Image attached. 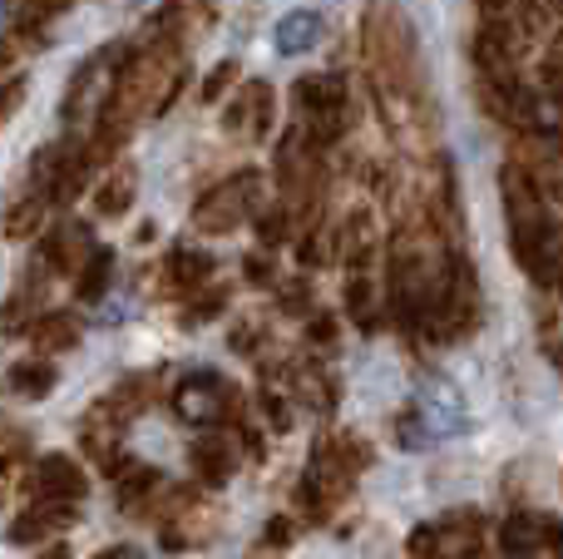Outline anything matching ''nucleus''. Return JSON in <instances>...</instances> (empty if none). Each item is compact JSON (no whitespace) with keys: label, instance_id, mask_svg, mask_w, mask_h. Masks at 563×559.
Listing matches in <instances>:
<instances>
[{"label":"nucleus","instance_id":"nucleus-3","mask_svg":"<svg viewBox=\"0 0 563 559\" xmlns=\"http://www.w3.org/2000/svg\"><path fill=\"white\" fill-rule=\"evenodd\" d=\"M119 55H124L119 45L95 50V55H89L85 65L75 69V79H69V95H65V105H59L69 134H89L95 124H104L109 105H114L119 75H124V59H119Z\"/></svg>","mask_w":563,"mask_h":559},{"label":"nucleus","instance_id":"nucleus-17","mask_svg":"<svg viewBox=\"0 0 563 559\" xmlns=\"http://www.w3.org/2000/svg\"><path fill=\"white\" fill-rule=\"evenodd\" d=\"M109 277H114V253H109V248H95V253H89V263L79 267V283H75L79 303H99V297H104V287H109Z\"/></svg>","mask_w":563,"mask_h":559},{"label":"nucleus","instance_id":"nucleus-13","mask_svg":"<svg viewBox=\"0 0 563 559\" xmlns=\"http://www.w3.org/2000/svg\"><path fill=\"white\" fill-rule=\"evenodd\" d=\"M69 520H75V511H69V505L40 501V505H30V511L20 515L15 525H10V540H15V545H40V540H45V535L65 530Z\"/></svg>","mask_w":563,"mask_h":559},{"label":"nucleus","instance_id":"nucleus-9","mask_svg":"<svg viewBox=\"0 0 563 559\" xmlns=\"http://www.w3.org/2000/svg\"><path fill=\"white\" fill-rule=\"evenodd\" d=\"M499 555L505 559H563V525L544 515H515L499 530Z\"/></svg>","mask_w":563,"mask_h":559},{"label":"nucleus","instance_id":"nucleus-6","mask_svg":"<svg viewBox=\"0 0 563 559\" xmlns=\"http://www.w3.org/2000/svg\"><path fill=\"white\" fill-rule=\"evenodd\" d=\"M174 412H178V421L184 426H223L228 416L238 412V392H233V382L228 376H218V372H194V376H184L178 382V392H174Z\"/></svg>","mask_w":563,"mask_h":559},{"label":"nucleus","instance_id":"nucleus-4","mask_svg":"<svg viewBox=\"0 0 563 559\" xmlns=\"http://www.w3.org/2000/svg\"><path fill=\"white\" fill-rule=\"evenodd\" d=\"M455 431H465V402L445 382H430L396 421V441L406 451H426L440 436H455Z\"/></svg>","mask_w":563,"mask_h":559},{"label":"nucleus","instance_id":"nucleus-20","mask_svg":"<svg viewBox=\"0 0 563 559\" xmlns=\"http://www.w3.org/2000/svg\"><path fill=\"white\" fill-rule=\"evenodd\" d=\"M129 204H134V168H114V174L104 178V188H99V213L119 218Z\"/></svg>","mask_w":563,"mask_h":559},{"label":"nucleus","instance_id":"nucleus-15","mask_svg":"<svg viewBox=\"0 0 563 559\" xmlns=\"http://www.w3.org/2000/svg\"><path fill=\"white\" fill-rule=\"evenodd\" d=\"M194 465H198V481L203 485H228L233 481L238 456H233V446H228L223 436H198L194 441Z\"/></svg>","mask_w":563,"mask_h":559},{"label":"nucleus","instance_id":"nucleus-18","mask_svg":"<svg viewBox=\"0 0 563 559\" xmlns=\"http://www.w3.org/2000/svg\"><path fill=\"white\" fill-rule=\"evenodd\" d=\"M5 382H10V392H15V396L40 402V396H49V386H55V366H49V362H15Z\"/></svg>","mask_w":563,"mask_h":559},{"label":"nucleus","instance_id":"nucleus-2","mask_svg":"<svg viewBox=\"0 0 563 559\" xmlns=\"http://www.w3.org/2000/svg\"><path fill=\"white\" fill-rule=\"evenodd\" d=\"M371 465V451L356 436H321L311 451L307 475L297 481V505L307 511V520H327L341 501L351 495L356 475Z\"/></svg>","mask_w":563,"mask_h":559},{"label":"nucleus","instance_id":"nucleus-32","mask_svg":"<svg viewBox=\"0 0 563 559\" xmlns=\"http://www.w3.org/2000/svg\"><path fill=\"white\" fill-rule=\"evenodd\" d=\"M5 59H10V45H0V65H5Z\"/></svg>","mask_w":563,"mask_h":559},{"label":"nucleus","instance_id":"nucleus-27","mask_svg":"<svg viewBox=\"0 0 563 559\" xmlns=\"http://www.w3.org/2000/svg\"><path fill=\"white\" fill-rule=\"evenodd\" d=\"M257 233H263L267 243H277V238L287 233V218H282V213H267V218H257Z\"/></svg>","mask_w":563,"mask_h":559},{"label":"nucleus","instance_id":"nucleus-31","mask_svg":"<svg viewBox=\"0 0 563 559\" xmlns=\"http://www.w3.org/2000/svg\"><path fill=\"white\" fill-rule=\"evenodd\" d=\"M35 559H69V545H49V550L35 555Z\"/></svg>","mask_w":563,"mask_h":559},{"label":"nucleus","instance_id":"nucleus-14","mask_svg":"<svg viewBox=\"0 0 563 559\" xmlns=\"http://www.w3.org/2000/svg\"><path fill=\"white\" fill-rule=\"evenodd\" d=\"M89 253H95V243H89V233L79 223H65L45 238V263L49 267H69V273H79V267L89 263Z\"/></svg>","mask_w":563,"mask_h":559},{"label":"nucleus","instance_id":"nucleus-1","mask_svg":"<svg viewBox=\"0 0 563 559\" xmlns=\"http://www.w3.org/2000/svg\"><path fill=\"white\" fill-rule=\"evenodd\" d=\"M505 198H509V228H515V253L529 277L539 283H559L563 277V228L549 218L539 204V188L519 178V168L505 174Z\"/></svg>","mask_w":563,"mask_h":559},{"label":"nucleus","instance_id":"nucleus-26","mask_svg":"<svg viewBox=\"0 0 563 559\" xmlns=\"http://www.w3.org/2000/svg\"><path fill=\"white\" fill-rule=\"evenodd\" d=\"M263 545H267V550H287V545H291V520H273V525H267Z\"/></svg>","mask_w":563,"mask_h":559},{"label":"nucleus","instance_id":"nucleus-25","mask_svg":"<svg viewBox=\"0 0 563 559\" xmlns=\"http://www.w3.org/2000/svg\"><path fill=\"white\" fill-rule=\"evenodd\" d=\"M233 75H238V65H218L213 75H208V85H203V99H218L228 85H233Z\"/></svg>","mask_w":563,"mask_h":559},{"label":"nucleus","instance_id":"nucleus-5","mask_svg":"<svg viewBox=\"0 0 563 559\" xmlns=\"http://www.w3.org/2000/svg\"><path fill=\"white\" fill-rule=\"evenodd\" d=\"M257 204H263V178H257V168H243V174L223 178L218 188H208V194L198 198L194 223L203 228V233H233L238 223H247V218L257 213Z\"/></svg>","mask_w":563,"mask_h":559},{"label":"nucleus","instance_id":"nucleus-30","mask_svg":"<svg viewBox=\"0 0 563 559\" xmlns=\"http://www.w3.org/2000/svg\"><path fill=\"white\" fill-rule=\"evenodd\" d=\"M95 559H144V555H139L134 545H109V550H99Z\"/></svg>","mask_w":563,"mask_h":559},{"label":"nucleus","instance_id":"nucleus-22","mask_svg":"<svg viewBox=\"0 0 563 559\" xmlns=\"http://www.w3.org/2000/svg\"><path fill=\"white\" fill-rule=\"evenodd\" d=\"M346 307H351V317H356L361 327H376V313H371V283H366V277H351Z\"/></svg>","mask_w":563,"mask_h":559},{"label":"nucleus","instance_id":"nucleus-23","mask_svg":"<svg viewBox=\"0 0 563 559\" xmlns=\"http://www.w3.org/2000/svg\"><path fill=\"white\" fill-rule=\"evenodd\" d=\"M40 208H45V198H40V194H30V198H25V204H20V208H15V213H10L5 233H10V238H25V233H30V228H35V223H40Z\"/></svg>","mask_w":563,"mask_h":559},{"label":"nucleus","instance_id":"nucleus-29","mask_svg":"<svg viewBox=\"0 0 563 559\" xmlns=\"http://www.w3.org/2000/svg\"><path fill=\"white\" fill-rule=\"evenodd\" d=\"M247 277L253 283H273V263L267 257H247Z\"/></svg>","mask_w":563,"mask_h":559},{"label":"nucleus","instance_id":"nucleus-8","mask_svg":"<svg viewBox=\"0 0 563 559\" xmlns=\"http://www.w3.org/2000/svg\"><path fill=\"white\" fill-rule=\"evenodd\" d=\"M291 95H297V109L307 114L317 139H331L341 129V119H346V79L341 75H301Z\"/></svg>","mask_w":563,"mask_h":559},{"label":"nucleus","instance_id":"nucleus-7","mask_svg":"<svg viewBox=\"0 0 563 559\" xmlns=\"http://www.w3.org/2000/svg\"><path fill=\"white\" fill-rule=\"evenodd\" d=\"M410 559H489L479 515H450V520L420 525L410 535Z\"/></svg>","mask_w":563,"mask_h":559},{"label":"nucleus","instance_id":"nucleus-12","mask_svg":"<svg viewBox=\"0 0 563 559\" xmlns=\"http://www.w3.org/2000/svg\"><path fill=\"white\" fill-rule=\"evenodd\" d=\"M321 35H327V25H321L317 10H291V15L277 20L273 45L282 50V55H307V50L321 45Z\"/></svg>","mask_w":563,"mask_h":559},{"label":"nucleus","instance_id":"nucleus-21","mask_svg":"<svg viewBox=\"0 0 563 559\" xmlns=\"http://www.w3.org/2000/svg\"><path fill=\"white\" fill-rule=\"evenodd\" d=\"M297 396L307 406H317V412H331V386H327V376L311 372V366L307 372H297Z\"/></svg>","mask_w":563,"mask_h":559},{"label":"nucleus","instance_id":"nucleus-24","mask_svg":"<svg viewBox=\"0 0 563 559\" xmlns=\"http://www.w3.org/2000/svg\"><path fill=\"white\" fill-rule=\"evenodd\" d=\"M20 99H25V75H15V79H5V85H0V124H5V119L20 109Z\"/></svg>","mask_w":563,"mask_h":559},{"label":"nucleus","instance_id":"nucleus-19","mask_svg":"<svg viewBox=\"0 0 563 559\" xmlns=\"http://www.w3.org/2000/svg\"><path fill=\"white\" fill-rule=\"evenodd\" d=\"M30 337H35L40 347H49V352H65V347L79 342V322L75 317H65V313H49V317H40V322L30 327Z\"/></svg>","mask_w":563,"mask_h":559},{"label":"nucleus","instance_id":"nucleus-16","mask_svg":"<svg viewBox=\"0 0 563 559\" xmlns=\"http://www.w3.org/2000/svg\"><path fill=\"white\" fill-rule=\"evenodd\" d=\"M213 277V257L198 253V248H174L168 253V283L184 287V293H194L198 283H208Z\"/></svg>","mask_w":563,"mask_h":559},{"label":"nucleus","instance_id":"nucleus-11","mask_svg":"<svg viewBox=\"0 0 563 559\" xmlns=\"http://www.w3.org/2000/svg\"><path fill=\"white\" fill-rule=\"evenodd\" d=\"M218 530V515L208 505L188 501V495H174V515L164 520V545L168 550H203Z\"/></svg>","mask_w":563,"mask_h":559},{"label":"nucleus","instance_id":"nucleus-10","mask_svg":"<svg viewBox=\"0 0 563 559\" xmlns=\"http://www.w3.org/2000/svg\"><path fill=\"white\" fill-rule=\"evenodd\" d=\"M30 491H35V501L75 505V501H85L89 481L69 456H45V461H35V471H30Z\"/></svg>","mask_w":563,"mask_h":559},{"label":"nucleus","instance_id":"nucleus-28","mask_svg":"<svg viewBox=\"0 0 563 559\" xmlns=\"http://www.w3.org/2000/svg\"><path fill=\"white\" fill-rule=\"evenodd\" d=\"M544 85L554 89V95H563V50H559V55L544 65Z\"/></svg>","mask_w":563,"mask_h":559}]
</instances>
